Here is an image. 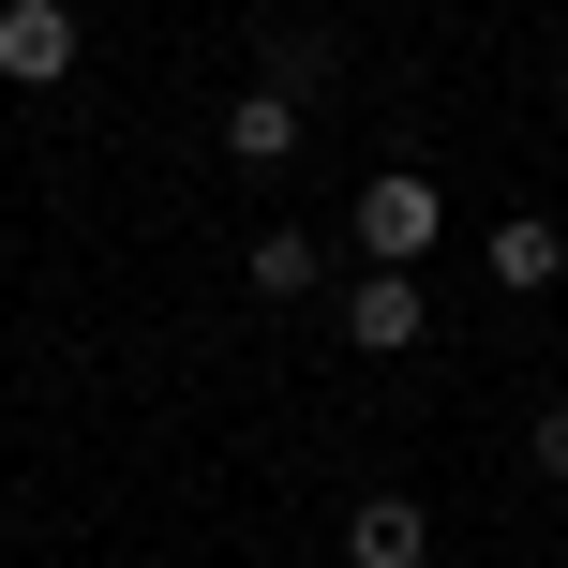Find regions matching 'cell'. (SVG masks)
<instances>
[{
  "mask_svg": "<svg viewBox=\"0 0 568 568\" xmlns=\"http://www.w3.org/2000/svg\"><path fill=\"white\" fill-rule=\"evenodd\" d=\"M344 225H359V255H374V270H419L434 240H449V195H434L419 165H374V180H359V210H344Z\"/></svg>",
  "mask_w": 568,
  "mask_h": 568,
  "instance_id": "cell-1",
  "label": "cell"
},
{
  "mask_svg": "<svg viewBox=\"0 0 568 568\" xmlns=\"http://www.w3.org/2000/svg\"><path fill=\"white\" fill-rule=\"evenodd\" d=\"M75 60H90L75 0H0V90H60Z\"/></svg>",
  "mask_w": 568,
  "mask_h": 568,
  "instance_id": "cell-2",
  "label": "cell"
},
{
  "mask_svg": "<svg viewBox=\"0 0 568 568\" xmlns=\"http://www.w3.org/2000/svg\"><path fill=\"white\" fill-rule=\"evenodd\" d=\"M419 329H434L419 270H359V284H344V344H359V359H404Z\"/></svg>",
  "mask_w": 568,
  "mask_h": 568,
  "instance_id": "cell-3",
  "label": "cell"
},
{
  "mask_svg": "<svg viewBox=\"0 0 568 568\" xmlns=\"http://www.w3.org/2000/svg\"><path fill=\"white\" fill-rule=\"evenodd\" d=\"M494 284H509V300L568 284V225H554V210H509V225H494Z\"/></svg>",
  "mask_w": 568,
  "mask_h": 568,
  "instance_id": "cell-4",
  "label": "cell"
},
{
  "mask_svg": "<svg viewBox=\"0 0 568 568\" xmlns=\"http://www.w3.org/2000/svg\"><path fill=\"white\" fill-rule=\"evenodd\" d=\"M300 150V90H240L225 105V165H284Z\"/></svg>",
  "mask_w": 568,
  "mask_h": 568,
  "instance_id": "cell-5",
  "label": "cell"
},
{
  "mask_svg": "<svg viewBox=\"0 0 568 568\" xmlns=\"http://www.w3.org/2000/svg\"><path fill=\"white\" fill-rule=\"evenodd\" d=\"M419 554H434V524L404 509V494H374V509L344 524V568H419Z\"/></svg>",
  "mask_w": 568,
  "mask_h": 568,
  "instance_id": "cell-6",
  "label": "cell"
},
{
  "mask_svg": "<svg viewBox=\"0 0 568 568\" xmlns=\"http://www.w3.org/2000/svg\"><path fill=\"white\" fill-rule=\"evenodd\" d=\"M240 270H255V300H314V270H329V255H314L300 225H270V240H255Z\"/></svg>",
  "mask_w": 568,
  "mask_h": 568,
  "instance_id": "cell-7",
  "label": "cell"
},
{
  "mask_svg": "<svg viewBox=\"0 0 568 568\" xmlns=\"http://www.w3.org/2000/svg\"><path fill=\"white\" fill-rule=\"evenodd\" d=\"M524 464H539V479L568 494V404H539V419H524Z\"/></svg>",
  "mask_w": 568,
  "mask_h": 568,
  "instance_id": "cell-8",
  "label": "cell"
}]
</instances>
